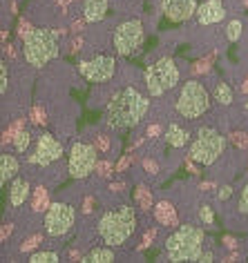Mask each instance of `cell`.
Segmentation results:
<instances>
[{
  "mask_svg": "<svg viewBox=\"0 0 248 263\" xmlns=\"http://www.w3.org/2000/svg\"><path fill=\"white\" fill-rule=\"evenodd\" d=\"M208 69V63H197V67H194V71H206Z\"/></svg>",
  "mask_w": 248,
  "mask_h": 263,
  "instance_id": "cell-40",
  "label": "cell"
},
{
  "mask_svg": "<svg viewBox=\"0 0 248 263\" xmlns=\"http://www.w3.org/2000/svg\"><path fill=\"white\" fill-rule=\"evenodd\" d=\"M116 259V254H114V250L112 246H105V248H92L87 254H83L81 263H112Z\"/></svg>",
  "mask_w": 248,
  "mask_h": 263,
  "instance_id": "cell-18",
  "label": "cell"
},
{
  "mask_svg": "<svg viewBox=\"0 0 248 263\" xmlns=\"http://www.w3.org/2000/svg\"><path fill=\"white\" fill-rule=\"evenodd\" d=\"M31 210L34 212H45L51 203H49V194H47V190L45 187H36V194H34V201H31Z\"/></svg>",
  "mask_w": 248,
  "mask_h": 263,
  "instance_id": "cell-23",
  "label": "cell"
},
{
  "mask_svg": "<svg viewBox=\"0 0 248 263\" xmlns=\"http://www.w3.org/2000/svg\"><path fill=\"white\" fill-rule=\"evenodd\" d=\"M179 76H181L179 67H177V63H174L170 56L159 58L156 63L148 65L146 74H143L148 94L150 96H163L166 91H170L174 85L179 83Z\"/></svg>",
  "mask_w": 248,
  "mask_h": 263,
  "instance_id": "cell-6",
  "label": "cell"
},
{
  "mask_svg": "<svg viewBox=\"0 0 248 263\" xmlns=\"http://www.w3.org/2000/svg\"><path fill=\"white\" fill-rule=\"evenodd\" d=\"M90 210H92V199L85 201V212H90Z\"/></svg>",
  "mask_w": 248,
  "mask_h": 263,
  "instance_id": "cell-41",
  "label": "cell"
},
{
  "mask_svg": "<svg viewBox=\"0 0 248 263\" xmlns=\"http://www.w3.org/2000/svg\"><path fill=\"white\" fill-rule=\"evenodd\" d=\"M31 114H34V123H38V125H43L45 121H47V118H43V111L38 109V107H36L34 111H31Z\"/></svg>",
  "mask_w": 248,
  "mask_h": 263,
  "instance_id": "cell-36",
  "label": "cell"
},
{
  "mask_svg": "<svg viewBox=\"0 0 248 263\" xmlns=\"http://www.w3.org/2000/svg\"><path fill=\"white\" fill-rule=\"evenodd\" d=\"M199 219H201V223H204V226H212V223H215V214H212L210 205H201V210H199Z\"/></svg>",
  "mask_w": 248,
  "mask_h": 263,
  "instance_id": "cell-27",
  "label": "cell"
},
{
  "mask_svg": "<svg viewBox=\"0 0 248 263\" xmlns=\"http://www.w3.org/2000/svg\"><path fill=\"white\" fill-rule=\"evenodd\" d=\"M96 147H101V152H108V147H110L108 136H99V139H96Z\"/></svg>",
  "mask_w": 248,
  "mask_h": 263,
  "instance_id": "cell-33",
  "label": "cell"
},
{
  "mask_svg": "<svg viewBox=\"0 0 248 263\" xmlns=\"http://www.w3.org/2000/svg\"><path fill=\"white\" fill-rule=\"evenodd\" d=\"M212 98L219 105H231L233 103V89L228 87V83H217L212 89Z\"/></svg>",
  "mask_w": 248,
  "mask_h": 263,
  "instance_id": "cell-22",
  "label": "cell"
},
{
  "mask_svg": "<svg viewBox=\"0 0 248 263\" xmlns=\"http://www.w3.org/2000/svg\"><path fill=\"white\" fill-rule=\"evenodd\" d=\"M7 85H9V81H7V65H0V94H7Z\"/></svg>",
  "mask_w": 248,
  "mask_h": 263,
  "instance_id": "cell-29",
  "label": "cell"
},
{
  "mask_svg": "<svg viewBox=\"0 0 248 263\" xmlns=\"http://www.w3.org/2000/svg\"><path fill=\"white\" fill-rule=\"evenodd\" d=\"M96 147L90 145V143H74L69 149V161H67V170H69V176L72 179H85L90 176V172L96 170Z\"/></svg>",
  "mask_w": 248,
  "mask_h": 263,
  "instance_id": "cell-9",
  "label": "cell"
},
{
  "mask_svg": "<svg viewBox=\"0 0 248 263\" xmlns=\"http://www.w3.org/2000/svg\"><path fill=\"white\" fill-rule=\"evenodd\" d=\"M231 194H233V187H231V185H224V187H219L217 199H219V201H226V199H231Z\"/></svg>",
  "mask_w": 248,
  "mask_h": 263,
  "instance_id": "cell-32",
  "label": "cell"
},
{
  "mask_svg": "<svg viewBox=\"0 0 248 263\" xmlns=\"http://www.w3.org/2000/svg\"><path fill=\"white\" fill-rule=\"evenodd\" d=\"M38 241H41V236H38V234H36V236H31L29 241H25V243H23L21 250H23V252H27V250H31V248H36V246H38Z\"/></svg>",
  "mask_w": 248,
  "mask_h": 263,
  "instance_id": "cell-31",
  "label": "cell"
},
{
  "mask_svg": "<svg viewBox=\"0 0 248 263\" xmlns=\"http://www.w3.org/2000/svg\"><path fill=\"white\" fill-rule=\"evenodd\" d=\"M241 91H244V94H248V78L244 81V85H241Z\"/></svg>",
  "mask_w": 248,
  "mask_h": 263,
  "instance_id": "cell-42",
  "label": "cell"
},
{
  "mask_svg": "<svg viewBox=\"0 0 248 263\" xmlns=\"http://www.w3.org/2000/svg\"><path fill=\"white\" fill-rule=\"evenodd\" d=\"M136 230V214L134 208L123 205L119 210H108L99 219V236L105 246L119 248L123 246Z\"/></svg>",
  "mask_w": 248,
  "mask_h": 263,
  "instance_id": "cell-2",
  "label": "cell"
},
{
  "mask_svg": "<svg viewBox=\"0 0 248 263\" xmlns=\"http://www.w3.org/2000/svg\"><path fill=\"white\" fill-rule=\"evenodd\" d=\"M241 31H244V25H241V21H231L226 27V38L231 43H237L241 38Z\"/></svg>",
  "mask_w": 248,
  "mask_h": 263,
  "instance_id": "cell-26",
  "label": "cell"
},
{
  "mask_svg": "<svg viewBox=\"0 0 248 263\" xmlns=\"http://www.w3.org/2000/svg\"><path fill=\"white\" fill-rule=\"evenodd\" d=\"M233 143L237 147H248V134H244V132H235V134H233Z\"/></svg>",
  "mask_w": 248,
  "mask_h": 263,
  "instance_id": "cell-30",
  "label": "cell"
},
{
  "mask_svg": "<svg viewBox=\"0 0 248 263\" xmlns=\"http://www.w3.org/2000/svg\"><path fill=\"white\" fill-rule=\"evenodd\" d=\"M226 139L215 127H199L194 141L190 143V159L201 165H212L224 154Z\"/></svg>",
  "mask_w": 248,
  "mask_h": 263,
  "instance_id": "cell-7",
  "label": "cell"
},
{
  "mask_svg": "<svg viewBox=\"0 0 248 263\" xmlns=\"http://www.w3.org/2000/svg\"><path fill=\"white\" fill-rule=\"evenodd\" d=\"M29 192H31L29 181L16 176L14 183H11V187H9V203H11V208H21L23 203L29 199Z\"/></svg>",
  "mask_w": 248,
  "mask_h": 263,
  "instance_id": "cell-16",
  "label": "cell"
},
{
  "mask_svg": "<svg viewBox=\"0 0 248 263\" xmlns=\"http://www.w3.org/2000/svg\"><path fill=\"white\" fill-rule=\"evenodd\" d=\"M237 210H239L241 214L248 216V183L244 185V190H241V196H239V201H237Z\"/></svg>",
  "mask_w": 248,
  "mask_h": 263,
  "instance_id": "cell-28",
  "label": "cell"
},
{
  "mask_svg": "<svg viewBox=\"0 0 248 263\" xmlns=\"http://www.w3.org/2000/svg\"><path fill=\"white\" fill-rule=\"evenodd\" d=\"M159 132H161L159 125H150V127H148V136H152V139H154V136L159 134Z\"/></svg>",
  "mask_w": 248,
  "mask_h": 263,
  "instance_id": "cell-39",
  "label": "cell"
},
{
  "mask_svg": "<svg viewBox=\"0 0 248 263\" xmlns=\"http://www.w3.org/2000/svg\"><path fill=\"white\" fill-rule=\"evenodd\" d=\"M143 165H146L148 174H156V163H152V161H143Z\"/></svg>",
  "mask_w": 248,
  "mask_h": 263,
  "instance_id": "cell-38",
  "label": "cell"
},
{
  "mask_svg": "<svg viewBox=\"0 0 248 263\" xmlns=\"http://www.w3.org/2000/svg\"><path fill=\"white\" fill-rule=\"evenodd\" d=\"M226 5H224V0H206V3H201L199 5V9H197V21L199 25H217L221 23L226 18Z\"/></svg>",
  "mask_w": 248,
  "mask_h": 263,
  "instance_id": "cell-14",
  "label": "cell"
},
{
  "mask_svg": "<svg viewBox=\"0 0 248 263\" xmlns=\"http://www.w3.org/2000/svg\"><path fill=\"white\" fill-rule=\"evenodd\" d=\"M188 132L184 127H179L177 123H170L168 125V129H166V141H168V145L170 147H186L188 145Z\"/></svg>",
  "mask_w": 248,
  "mask_h": 263,
  "instance_id": "cell-20",
  "label": "cell"
},
{
  "mask_svg": "<svg viewBox=\"0 0 248 263\" xmlns=\"http://www.w3.org/2000/svg\"><path fill=\"white\" fill-rule=\"evenodd\" d=\"M150 101L134 87H123L112 96L108 103L105 114H103V123L110 129H130L136 127L143 116L148 114Z\"/></svg>",
  "mask_w": 248,
  "mask_h": 263,
  "instance_id": "cell-1",
  "label": "cell"
},
{
  "mask_svg": "<svg viewBox=\"0 0 248 263\" xmlns=\"http://www.w3.org/2000/svg\"><path fill=\"white\" fill-rule=\"evenodd\" d=\"M143 41H146V31H143L141 21L139 18H130V21L121 23L119 27L114 29L112 47L119 56H132L141 49Z\"/></svg>",
  "mask_w": 248,
  "mask_h": 263,
  "instance_id": "cell-8",
  "label": "cell"
},
{
  "mask_svg": "<svg viewBox=\"0 0 248 263\" xmlns=\"http://www.w3.org/2000/svg\"><path fill=\"white\" fill-rule=\"evenodd\" d=\"M134 203L139 205L141 210H152V203H154V199H152V190H148L146 185H139L134 190Z\"/></svg>",
  "mask_w": 248,
  "mask_h": 263,
  "instance_id": "cell-21",
  "label": "cell"
},
{
  "mask_svg": "<svg viewBox=\"0 0 248 263\" xmlns=\"http://www.w3.org/2000/svg\"><path fill=\"white\" fill-rule=\"evenodd\" d=\"M61 256L56 252H49V250H41V252L29 254V263H58Z\"/></svg>",
  "mask_w": 248,
  "mask_h": 263,
  "instance_id": "cell-25",
  "label": "cell"
},
{
  "mask_svg": "<svg viewBox=\"0 0 248 263\" xmlns=\"http://www.w3.org/2000/svg\"><path fill=\"white\" fill-rule=\"evenodd\" d=\"M128 165H130V156H123V159L119 161V165H116L114 172H123V170H126Z\"/></svg>",
  "mask_w": 248,
  "mask_h": 263,
  "instance_id": "cell-35",
  "label": "cell"
},
{
  "mask_svg": "<svg viewBox=\"0 0 248 263\" xmlns=\"http://www.w3.org/2000/svg\"><path fill=\"white\" fill-rule=\"evenodd\" d=\"M246 109H248V103H246Z\"/></svg>",
  "mask_w": 248,
  "mask_h": 263,
  "instance_id": "cell-43",
  "label": "cell"
},
{
  "mask_svg": "<svg viewBox=\"0 0 248 263\" xmlns=\"http://www.w3.org/2000/svg\"><path fill=\"white\" fill-rule=\"evenodd\" d=\"M76 221V210L69 203H51L45 212V232L47 236H65Z\"/></svg>",
  "mask_w": 248,
  "mask_h": 263,
  "instance_id": "cell-10",
  "label": "cell"
},
{
  "mask_svg": "<svg viewBox=\"0 0 248 263\" xmlns=\"http://www.w3.org/2000/svg\"><path fill=\"white\" fill-rule=\"evenodd\" d=\"M96 170H99L101 176H108L110 174V163H96Z\"/></svg>",
  "mask_w": 248,
  "mask_h": 263,
  "instance_id": "cell-34",
  "label": "cell"
},
{
  "mask_svg": "<svg viewBox=\"0 0 248 263\" xmlns=\"http://www.w3.org/2000/svg\"><path fill=\"white\" fill-rule=\"evenodd\" d=\"M108 16V0H83V18L85 23H99Z\"/></svg>",
  "mask_w": 248,
  "mask_h": 263,
  "instance_id": "cell-15",
  "label": "cell"
},
{
  "mask_svg": "<svg viewBox=\"0 0 248 263\" xmlns=\"http://www.w3.org/2000/svg\"><path fill=\"white\" fill-rule=\"evenodd\" d=\"M154 216H156V221L161 223V226H177V210L172 208V203H168V201H161V203H156V208H154Z\"/></svg>",
  "mask_w": 248,
  "mask_h": 263,
  "instance_id": "cell-19",
  "label": "cell"
},
{
  "mask_svg": "<svg viewBox=\"0 0 248 263\" xmlns=\"http://www.w3.org/2000/svg\"><path fill=\"white\" fill-rule=\"evenodd\" d=\"M23 56L27 65L31 67H45L49 61L58 56V41L56 34L47 27L31 29L27 36L23 38Z\"/></svg>",
  "mask_w": 248,
  "mask_h": 263,
  "instance_id": "cell-4",
  "label": "cell"
},
{
  "mask_svg": "<svg viewBox=\"0 0 248 263\" xmlns=\"http://www.w3.org/2000/svg\"><path fill=\"white\" fill-rule=\"evenodd\" d=\"M204 230L197 226H181L166 239V254L172 263L199 261L204 252Z\"/></svg>",
  "mask_w": 248,
  "mask_h": 263,
  "instance_id": "cell-3",
  "label": "cell"
},
{
  "mask_svg": "<svg viewBox=\"0 0 248 263\" xmlns=\"http://www.w3.org/2000/svg\"><path fill=\"white\" fill-rule=\"evenodd\" d=\"M11 141H14L16 152H27V147L31 145V132L29 129H21Z\"/></svg>",
  "mask_w": 248,
  "mask_h": 263,
  "instance_id": "cell-24",
  "label": "cell"
},
{
  "mask_svg": "<svg viewBox=\"0 0 248 263\" xmlns=\"http://www.w3.org/2000/svg\"><path fill=\"white\" fill-rule=\"evenodd\" d=\"M177 114L192 121V118L204 116L210 109V91H208L199 81H188L181 85V91L177 96Z\"/></svg>",
  "mask_w": 248,
  "mask_h": 263,
  "instance_id": "cell-5",
  "label": "cell"
},
{
  "mask_svg": "<svg viewBox=\"0 0 248 263\" xmlns=\"http://www.w3.org/2000/svg\"><path fill=\"white\" fill-rule=\"evenodd\" d=\"M161 7L170 23H184L197 14L199 5L197 0H163Z\"/></svg>",
  "mask_w": 248,
  "mask_h": 263,
  "instance_id": "cell-13",
  "label": "cell"
},
{
  "mask_svg": "<svg viewBox=\"0 0 248 263\" xmlns=\"http://www.w3.org/2000/svg\"><path fill=\"white\" fill-rule=\"evenodd\" d=\"M81 76L90 83H108L116 74V58L114 56H94L78 63Z\"/></svg>",
  "mask_w": 248,
  "mask_h": 263,
  "instance_id": "cell-11",
  "label": "cell"
},
{
  "mask_svg": "<svg viewBox=\"0 0 248 263\" xmlns=\"http://www.w3.org/2000/svg\"><path fill=\"white\" fill-rule=\"evenodd\" d=\"M63 156V145L58 143L51 134H43L41 139H38L34 152L27 156V163L31 165H41V167H47L51 165L54 161H58Z\"/></svg>",
  "mask_w": 248,
  "mask_h": 263,
  "instance_id": "cell-12",
  "label": "cell"
},
{
  "mask_svg": "<svg viewBox=\"0 0 248 263\" xmlns=\"http://www.w3.org/2000/svg\"><path fill=\"white\" fill-rule=\"evenodd\" d=\"M18 159L14 154H3L0 156V185H7L9 179L18 176Z\"/></svg>",
  "mask_w": 248,
  "mask_h": 263,
  "instance_id": "cell-17",
  "label": "cell"
},
{
  "mask_svg": "<svg viewBox=\"0 0 248 263\" xmlns=\"http://www.w3.org/2000/svg\"><path fill=\"white\" fill-rule=\"evenodd\" d=\"M215 259V254H212V250H204V252H201V256H199V261H212Z\"/></svg>",
  "mask_w": 248,
  "mask_h": 263,
  "instance_id": "cell-37",
  "label": "cell"
}]
</instances>
